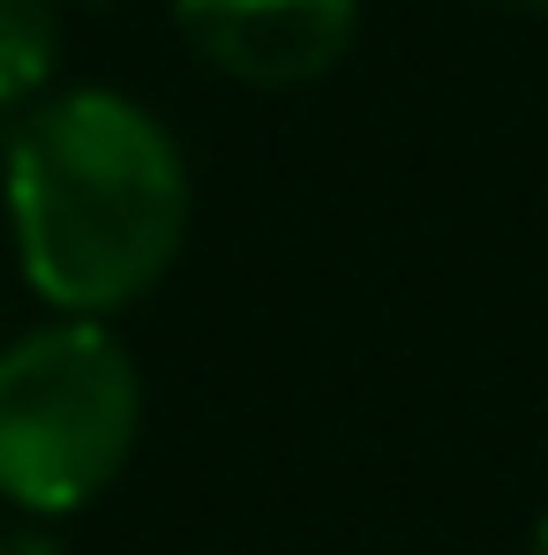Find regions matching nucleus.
Listing matches in <instances>:
<instances>
[{"mask_svg":"<svg viewBox=\"0 0 548 555\" xmlns=\"http://www.w3.org/2000/svg\"><path fill=\"white\" fill-rule=\"evenodd\" d=\"M0 195L23 285L76 323L136 308L181 263L195 203L174 128L120 91L38 98L0 143Z\"/></svg>","mask_w":548,"mask_h":555,"instance_id":"obj_1","label":"nucleus"},{"mask_svg":"<svg viewBox=\"0 0 548 555\" xmlns=\"http://www.w3.org/2000/svg\"><path fill=\"white\" fill-rule=\"evenodd\" d=\"M143 436V375L105 323L53 315L0 346V495L30 518L98 503Z\"/></svg>","mask_w":548,"mask_h":555,"instance_id":"obj_2","label":"nucleus"},{"mask_svg":"<svg viewBox=\"0 0 548 555\" xmlns=\"http://www.w3.org/2000/svg\"><path fill=\"white\" fill-rule=\"evenodd\" d=\"M174 23L218 76L293 91L346 61L361 0H174Z\"/></svg>","mask_w":548,"mask_h":555,"instance_id":"obj_3","label":"nucleus"},{"mask_svg":"<svg viewBox=\"0 0 548 555\" xmlns=\"http://www.w3.org/2000/svg\"><path fill=\"white\" fill-rule=\"evenodd\" d=\"M61 68V8L53 0H0V113L30 105Z\"/></svg>","mask_w":548,"mask_h":555,"instance_id":"obj_4","label":"nucleus"},{"mask_svg":"<svg viewBox=\"0 0 548 555\" xmlns=\"http://www.w3.org/2000/svg\"><path fill=\"white\" fill-rule=\"evenodd\" d=\"M526 555H548V511H541V526H534V548Z\"/></svg>","mask_w":548,"mask_h":555,"instance_id":"obj_5","label":"nucleus"},{"mask_svg":"<svg viewBox=\"0 0 548 555\" xmlns=\"http://www.w3.org/2000/svg\"><path fill=\"white\" fill-rule=\"evenodd\" d=\"M504 8H526V15H548V0H504Z\"/></svg>","mask_w":548,"mask_h":555,"instance_id":"obj_6","label":"nucleus"},{"mask_svg":"<svg viewBox=\"0 0 548 555\" xmlns=\"http://www.w3.org/2000/svg\"><path fill=\"white\" fill-rule=\"evenodd\" d=\"M0 555H8V548H0Z\"/></svg>","mask_w":548,"mask_h":555,"instance_id":"obj_7","label":"nucleus"}]
</instances>
